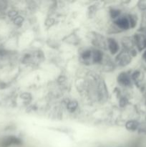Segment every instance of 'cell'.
<instances>
[{
  "mask_svg": "<svg viewBox=\"0 0 146 147\" xmlns=\"http://www.w3.org/2000/svg\"><path fill=\"white\" fill-rule=\"evenodd\" d=\"M21 143L20 140L14 136H9L3 139L0 142V146L1 147H9L11 145L19 144Z\"/></svg>",
  "mask_w": 146,
  "mask_h": 147,
  "instance_id": "1",
  "label": "cell"
},
{
  "mask_svg": "<svg viewBox=\"0 0 146 147\" xmlns=\"http://www.w3.org/2000/svg\"><path fill=\"white\" fill-rule=\"evenodd\" d=\"M135 42L137 47L140 50H145L146 49V36L143 34H138L135 37Z\"/></svg>",
  "mask_w": 146,
  "mask_h": 147,
  "instance_id": "2",
  "label": "cell"
},
{
  "mask_svg": "<svg viewBox=\"0 0 146 147\" xmlns=\"http://www.w3.org/2000/svg\"><path fill=\"white\" fill-rule=\"evenodd\" d=\"M116 24L119 26L120 27H121L122 29H124V30H127L130 27V22L126 17H122L120 18L119 20H117L116 21Z\"/></svg>",
  "mask_w": 146,
  "mask_h": 147,
  "instance_id": "3",
  "label": "cell"
},
{
  "mask_svg": "<svg viewBox=\"0 0 146 147\" xmlns=\"http://www.w3.org/2000/svg\"><path fill=\"white\" fill-rule=\"evenodd\" d=\"M109 42V47L112 53H115L118 50V45L117 44L115 41L113 39H110L108 40Z\"/></svg>",
  "mask_w": 146,
  "mask_h": 147,
  "instance_id": "4",
  "label": "cell"
},
{
  "mask_svg": "<svg viewBox=\"0 0 146 147\" xmlns=\"http://www.w3.org/2000/svg\"><path fill=\"white\" fill-rule=\"evenodd\" d=\"M139 126V123L135 121H131L128 122L127 123V128H128L130 130L134 131L136 130V129L138 128Z\"/></svg>",
  "mask_w": 146,
  "mask_h": 147,
  "instance_id": "5",
  "label": "cell"
},
{
  "mask_svg": "<svg viewBox=\"0 0 146 147\" xmlns=\"http://www.w3.org/2000/svg\"><path fill=\"white\" fill-rule=\"evenodd\" d=\"M120 81L125 85H127L130 83V79L127 74H122L120 77Z\"/></svg>",
  "mask_w": 146,
  "mask_h": 147,
  "instance_id": "6",
  "label": "cell"
},
{
  "mask_svg": "<svg viewBox=\"0 0 146 147\" xmlns=\"http://www.w3.org/2000/svg\"><path fill=\"white\" fill-rule=\"evenodd\" d=\"M143 58L144 60V61L146 63V49L144 50V52L143 53Z\"/></svg>",
  "mask_w": 146,
  "mask_h": 147,
  "instance_id": "7",
  "label": "cell"
},
{
  "mask_svg": "<svg viewBox=\"0 0 146 147\" xmlns=\"http://www.w3.org/2000/svg\"><path fill=\"white\" fill-rule=\"evenodd\" d=\"M145 36H146V35H145Z\"/></svg>",
  "mask_w": 146,
  "mask_h": 147,
  "instance_id": "8",
  "label": "cell"
}]
</instances>
